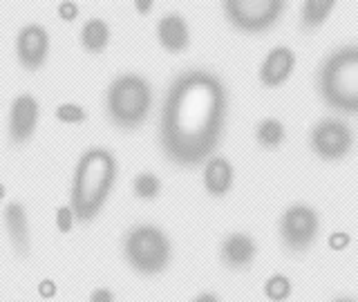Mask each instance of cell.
<instances>
[{
	"mask_svg": "<svg viewBox=\"0 0 358 302\" xmlns=\"http://www.w3.org/2000/svg\"><path fill=\"white\" fill-rule=\"evenodd\" d=\"M255 253V240L244 233H231L222 244V262L229 268H246L249 264H253Z\"/></svg>",
	"mask_w": 358,
	"mask_h": 302,
	"instance_id": "cell-13",
	"label": "cell"
},
{
	"mask_svg": "<svg viewBox=\"0 0 358 302\" xmlns=\"http://www.w3.org/2000/svg\"><path fill=\"white\" fill-rule=\"evenodd\" d=\"M152 87L139 74H121L108 89V117L117 128L134 130L148 119Z\"/></svg>",
	"mask_w": 358,
	"mask_h": 302,
	"instance_id": "cell-4",
	"label": "cell"
},
{
	"mask_svg": "<svg viewBox=\"0 0 358 302\" xmlns=\"http://www.w3.org/2000/svg\"><path fill=\"white\" fill-rule=\"evenodd\" d=\"M157 38H159L162 48L168 52H184L190 43V31H188V22L184 16L179 14H166L159 25H157Z\"/></svg>",
	"mask_w": 358,
	"mask_h": 302,
	"instance_id": "cell-14",
	"label": "cell"
},
{
	"mask_svg": "<svg viewBox=\"0 0 358 302\" xmlns=\"http://www.w3.org/2000/svg\"><path fill=\"white\" fill-rule=\"evenodd\" d=\"M56 119L61 123H72V126H76V123H83L87 119V112L78 103H61L56 108Z\"/></svg>",
	"mask_w": 358,
	"mask_h": 302,
	"instance_id": "cell-21",
	"label": "cell"
},
{
	"mask_svg": "<svg viewBox=\"0 0 358 302\" xmlns=\"http://www.w3.org/2000/svg\"><path fill=\"white\" fill-rule=\"evenodd\" d=\"M38 117H41V108L38 101L31 94H18L11 101L9 108V139L11 143L22 145L27 143L38 126Z\"/></svg>",
	"mask_w": 358,
	"mask_h": 302,
	"instance_id": "cell-10",
	"label": "cell"
},
{
	"mask_svg": "<svg viewBox=\"0 0 358 302\" xmlns=\"http://www.w3.org/2000/svg\"><path fill=\"white\" fill-rule=\"evenodd\" d=\"M309 145L320 159L327 161H341L354 148V132L341 119H320L316 126L311 128Z\"/></svg>",
	"mask_w": 358,
	"mask_h": 302,
	"instance_id": "cell-8",
	"label": "cell"
},
{
	"mask_svg": "<svg viewBox=\"0 0 358 302\" xmlns=\"http://www.w3.org/2000/svg\"><path fill=\"white\" fill-rule=\"evenodd\" d=\"M123 253H126L128 264L141 275H157L166 271L173 255L166 233L152 226V224H139V226H134L126 235Z\"/></svg>",
	"mask_w": 358,
	"mask_h": 302,
	"instance_id": "cell-5",
	"label": "cell"
},
{
	"mask_svg": "<svg viewBox=\"0 0 358 302\" xmlns=\"http://www.w3.org/2000/svg\"><path fill=\"white\" fill-rule=\"evenodd\" d=\"M56 285H54V280H48L45 278L43 282L38 285V294H41V298H54L56 296Z\"/></svg>",
	"mask_w": 358,
	"mask_h": 302,
	"instance_id": "cell-26",
	"label": "cell"
},
{
	"mask_svg": "<svg viewBox=\"0 0 358 302\" xmlns=\"http://www.w3.org/2000/svg\"><path fill=\"white\" fill-rule=\"evenodd\" d=\"M350 242H352V238H350L347 233H343V231L329 235V249H334V251H343V249H347V246H350Z\"/></svg>",
	"mask_w": 358,
	"mask_h": 302,
	"instance_id": "cell-24",
	"label": "cell"
},
{
	"mask_svg": "<svg viewBox=\"0 0 358 302\" xmlns=\"http://www.w3.org/2000/svg\"><path fill=\"white\" fill-rule=\"evenodd\" d=\"M193 302H220V298L215 294H199Z\"/></svg>",
	"mask_w": 358,
	"mask_h": 302,
	"instance_id": "cell-28",
	"label": "cell"
},
{
	"mask_svg": "<svg viewBox=\"0 0 358 302\" xmlns=\"http://www.w3.org/2000/svg\"><path fill=\"white\" fill-rule=\"evenodd\" d=\"M334 9V0H307L300 7V25L305 29H316L331 16Z\"/></svg>",
	"mask_w": 358,
	"mask_h": 302,
	"instance_id": "cell-17",
	"label": "cell"
},
{
	"mask_svg": "<svg viewBox=\"0 0 358 302\" xmlns=\"http://www.w3.org/2000/svg\"><path fill=\"white\" fill-rule=\"evenodd\" d=\"M59 16L65 22L76 20L78 18V5L72 3V0H63V3H59Z\"/></svg>",
	"mask_w": 358,
	"mask_h": 302,
	"instance_id": "cell-23",
	"label": "cell"
},
{
	"mask_svg": "<svg viewBox=\"0 0 358 302\" xmlns=\"http://www.w3.org/2000/svg\"><path fill=\"white\" fill-rule=\"evenodd\" d=\"M5 193H7V188H5V184H0V201L5 199Z\"/></svg>",
	"mask_w": 358,
	"mask_h": 302,
	"instance_id": "cell-29",
	"label": "cell"
},
{
	"mask_svg": "<svg viewBox=\"0 0 358 302\" xmlns=\"http://www.w3.org/2000/svg\"><path fill=\"white\" fill-rule=\"evenodd\" d=\"M334 302H356L354 298H336Z\"/></svg>",
	"mask_w": 358,
	"mask_h": 302,
	"instance_id": "cell-30",
	"label": "cell"
},
{
	"mask_svg": "<svg viewBox=\"0 0 358 302\" xmlns=\"http://www.w3.org/2000/svg\"><path fill=\"white\" fill-rule=\"evenodd\" d=\"M5 226L9 233V240L14 251L25 257L31 249V238H29V222H27V210L20 201H11L5 206Z\"/></svg>",
	"mask_w": 358,
	"mask_h": 302,
	"instance_id": "cell-12",
	"label": "cell"
},
{
	"mask_svg": "<svg viewBox=\"0 0 358 302\" xmlns=\"http://www.w3.org/2000/svg\"><path fill=\"white\" fill-rule=\"evenodd\" d=\"M224 16L235 29L246 34H260L271 29L282 18L285 0H224Z\"/></svg>",
	"mask_w": 358,
	"mask_h": 302,
	"instance_id": "cell-6",
	"label": "cell"
},
{
	"mask_svg": "<svg viewBox=\"0 0 358 302\" xmlns=\"http://www.w3.org/2000/svg\"><path fill=\"white\" fill-rule=\"evenodd\" d=\"M320 231V217L311 206H289L280 217V238L291 253H305L316 242Z\"/></svg>",
	"mask_w": 358,
	"mask_h": 302,
	"instance_id": "cell-7",
	"label": "cell"
},
{
	"mask_svg": "<svg viewBox=\"0 0 358 302\" xmlns=\"http://www.w3.org/2000/svg\"><path fill=\"white\" fill-rule=\"evenodd\" d=\"M229 96L215 74L190 70L168 89L162 112V148L177 166L193 168L213 157L227 123Z\"/></svg>",
	"mask_w": 358,
	"mask_h": 302,
	"instance_id": "cell-1",
	"label": "cell"
},
{
	"mask_svg": "<svg viewBox=\"0 0 358 302\" xmlns=\"http://www.w3.org/2000/svg\"><path fill=\"white\" fill-rule=\"evenodd\" d=\"M134 9L141 11V14H145V11L152 9V3H150V0H137V3H134Z\"/></svg>",
	"mask_w": 358,
	"mask_h": 302,
	"instance_id": "cell-27",
	"label": "cell"
},
{
	"mask_svg": "<svg viewBox=\"0 0 358 302\" xmlns=\"http://www.w3.org/2000/svg\"><path fill=\"white\" fill-rule=\"evenodd\" d=\"M204 188L213 197H224L233 188V166L224 157H208L204 166Z\"/></svg>",
	"mask_w": 358,
	"mask_h": 302,
	"instance_id": "cell-15",
	"label": "cell"
},
{
	"mask_svg": "<svg viewBox=\"0 0 358 302\" xmlns=\"http://www.w3.org/2000/svg\"><path fill=\"white\" fill-rule=\"evenodd\" d=\"M285 137H287L285 126H282V121H278V119H262L255 128V139L266 150L280 148Z\"/></svg>",
	"mask_w": 358,
	"mask_h": 302,
	"instance_id": "cell-18",
	"label": "cell"
},
{
	"mask_svg": "<svg viewBox=\"0 0 358 302\" xmlns=\"http://www.w3.org/2000/svg\"><path fill=\"white\" fill-rule=\"evenodd\" d=\"M132 190L139 199H155L162 193V182H159V177L152 173H141L134 177Z\"/></svg>",
	"mask_w": 358,
	"mask_h": 302,
	"instance_id": "cell-19",
	"label": "cell"
},
{
	"mask_svg": "<svg viewBox=\"0 0 358 302\" xmlns=\"http://www.w3.org/2000/svg\"><path fill=\"white\" fill-rule=\"evenodd\" d=\"M117 179V159L106 148H90L76 164L72 182V213L74 220L90 222L99 215L112 193Z\"/></svg>",
	"mask_w": 358,
	"mask_h": 302,
	"instance_id": "cell-2",
	"label": "cell"
},
{
	"mask_svg": "<svg viewBox=\"0 0 358 302\" xmlns=\"http://www.w3.org/2000/svg\"><path fill=\"white\" fill-rule=\"evenodd\" d=\"M74 226V213L70 206H59V210H56V229H59L61 233H70Z\"/></svg>",
	"mask_w": 358,
	"mask_h": 302,
	"instance_id": "cell-22",
	"label": "cell"
},
{
	"mask_svg": "<svg viewBox=\"0 0 358 302\" xmlns=\"http://www.w3.org/2000/svg\"><path fill=\"white\" fill-rule=\"evenodd\" d=\"M16 56L18 63L29 72H36L45 65L50 56V34L38 22H29L20 31L16 38Z\"/></svg>",
	"mask_w": 358,
	"mask_h": 302,
	"instance_id": "cell-9",
	"label": "cell"
},
{
	"mask_svg": "<svg viewBox=\"0 0 358 302\" xmlns=\"http://www.w3.org/2000/svg\"><path fill=\"white\" fill-rule=\"evenodd\" d=\"M90 302H115V294L110 289H94L92 296H90Z\"/></svg>",
	"mask_w": 358,
	"mask_h": 302,
	"instance_id": "cell-25",
	"label": "cell"
},
{
	"mask_svg": "<svg viewBox=\"0 0 358 302\" xmlns=\"http://www.w3.org/2000/svg\"><path fill=\"white\" fill-rule=\"evenodd\" d=\"M110 43V27L103 18H90L81 29V45L90 54H101Z\"/></svg>",
	"mask_w": 358,
	"mask_h": 302,
	"instance_id": "cell-16",
	"label": "cell"
},
{
	"mask_svg": "<svg viewBox=\"0 0 358 302\" xmlns=\"http://www.w3.org/2000/svg\"><path fill=\"white\" fill-rule=\"evenodd\" d=\"M296 70V54L287 45H278L264 56L260 65V83L264 87H280Z\"/></svg>",
	"mask_w": 358,
	"mask_h": 302,
	"instance_id": "cell-11",
	"label": "cell"
},
{
	"mask_svg": "<svg viewBox=\"0 0 358 302\" xmlns=\"http://www.w3.org/2000/svg\"><path fill=\"white\" fill-rule=\"evenodd\" d=\"M318 92L322 101L345 115L358 112V48L345 45L331 52L318 70Z\"/></svg>",
	"mask_w": 358,
	"mask_h": 302,
	"instance_id": "cell-3",
	"label": "cell"
},
{
	"mask_svg": "<svg viewBox=\"0 0 358 302\" xmlns=\"http://www.w3.org/2000/svg\"><path fill=\"white\" fill-rule=\"evenodd\" d=\"M264 296L273 302H282L291 296V280L287 275H271L264 282Z\"/></svg>",
	"mask_w": 358,
	"mask_h": 302,
	"instance_id": "cell-20",
	"label": "cell"
}]
</instances>
